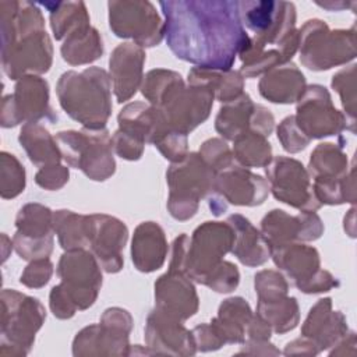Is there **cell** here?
<instances>
[{
    "label": "cell",
    "instance_id": "cell-28",
    "mask_svg": "<svg viewBox=\"0 0 357 357\" xmlns=\"http://www.w3.org/2000/svg\"><path fill=\"white\" fill-rule=\"evenodd\" d=\"M275 265L284 272L290 282L298 287L321 269L319 252L303 243H290L271 250Z\"/></svg>",
    "mask_w": 357,
    "mask_h": 357
},
{
    "label": "cell",
    "instance_id": "cell-35",
    "mask_svg": "<svg viewBox=\"0 0 357 357\" xmlns=\"http://www.w3.org/2000/svg\"><path fill=\"white\" fill-rule=\"evenodd\" d=\"M49 11V21L56 40L66 39L74 29L89 24V14L84 1H45L38 3Z\"/></svg>",
    "mask_w": 357,
    "mask_h": 357
},
{
    "label": "cell",
    "instance_id": "cell-30",
    "mask_svg": "<svg viewBox=\"0 0 357 357\" xmlns=\"http://www.w3.org/2000/svg\"><path fill=\"white\" fill-rule=\"evenodd\" d=\"M252 315L250 304L243 297H230L219 305L218 317L211 321V326L223 344L244 343Z\"/></svg>",
    "mask_w": 357,
    "mask_h": 357
},
{
    "label": "cell",
    "instance_id": "cell-6",
    "mask_svg": "<svg viewBox=\"0 0 357 357\" xmlns=\"http://www.w3.org/2000/svg\"><path fill=\"white\" fill-rule=\"evenodd\" d=\"M300 61L308 70L325 71L356 57V26L331 29L322 20L312 18L298 29Z\"/></svg>",
    "mask_w": 357,
    "mask_h": 357
},
{
    "label": "cell",
    "instance_id": "cell-41",
    "mask_svg": "<svg viewBox=\"0 0 357 357\" xmlns=\"http://www.w3.org/2000/svg\"><path fill=\"white\" fill-rule=\"evenodd\" d=\"M198 153L215 173H219V172L237 163L233 156L231 149L229 148L226 141H223L220 138L206 139L201 145Z\"/></svg>",
    "mask_w": 357,
    "mask_h": 357
},
{
    "label": "cell",
    "instance_id": "cell-48",
    "mask_svg": "<svg viewBox=\"0 0 357 357\" xmlns=\"http://www.w3.org/2000/svg\"><path fill=\"white\" fill-rule=\"evenodd\" d=\"M339 280L335 278L329 271L319 269L317 271L307 282H304L301 286L297 289L305 294H312V293H324L329 291L335 287H339Z\"/></svg>",
    "mask_w": 357,
    "mask_h": 357
},
{
    "label": "cell",
    "instance_id": "cell-44",
    "mask_svg": "<svg viewBox=\"0 0 357 357\" xmlns=\"http://www.w3.org/2000/svg\"><path fill=\"white\" fill-rule=\"evenodd\" d=\"M240 282V272L237 266L229 261H222L218 268L209 275L205 282V286L212 289L216 293H230L233 291Z\"/></svg>",
    "mask_w": 357,
    "mask_h": 357
},
{
    "label": "cell",
    "instance_id": "cell-36",
    "mask_svg": "<svg viewBox=\"0 0 357 357\" xmlns=\"http://www.w3.org/2000/svg\"><path fill=\"white\" fill-rule=\"evenodd\" d=\"M231 152L236 162L247 169L265 167L272 160V146L268 137L251 130L233 139Z\"/></svg>",
    "mask_w": 357,
    "mask_h": 357
},
{
    "label": "cell",
    "instance_id": "cell-18",
    "mask_svg": "<svg viewBox=\"0 0 357 357\" xmlns=\"http://www.w3.org/2000/svg\"><path fill=\"white\" fill-rule=\"evenodd\" d=\"M15 252L25 261L49 258L53 251V212L38 202L24 205L15 218Z\"/></svg>",
    "mask_w": 357,
    "mask_h": 357
},
{
    "label": "cell",
    "instance_id": "cell-16",
    "mask_svg": "<svg viewBox=\"0 0 357 357\" xmlns=\"http://www.w3.org/2000/svg\"><path fill=\"white\" fill-rule=\"evenodd\" d=\"M40 120L57 121V114L49 103V84L39 75H25L17 81L14 93L3 98L0 123L8 128Z\"/></svg>",
    "mask_w": 357,
    "mask_h": 357
},
{
    "label": "cell",
    "instance_id": "cell-9",
    "mask_svg": "<svg viewBox=\"0 0 357 357\" xmlns=\"http://www.w3.org/2000/svg\"><path fill=\"white\" fill-rule=\"evenodd\" d=\"M234 233L227 222H204L191 234L180 272L205 284L209 275L231 251Z\"/></svg>",
    "mask_w": 357,
    "mask_h": 357
},
{
    "label": "cell",
    "instance_id": "cell-31",
    "mask_svg": "<svg viewBox=\"0 0 357 357\" xmlns=\"http://www.w3.org/2000/svg\"><path fill=\"white\" fill-rule=\"evenodd\" d=\"M18 141L29 160L38 167L57 165L63 159L56 138L39 123H25L21 127Z\"/></svg>",
    "mask_w": 357,
    "mask_h": 357
},
{
    "label": "cell",
    "instance_id": "cell-15",
    "mask_svg": "<svg viewBox=\"0 0 357 357\" xmlns=\"http://www.w3.org/2000/svg\"><path fill=\"white\" fill-rule=\"evenodd\" d=\"M131 328L132 318L128 311L120 307L107 308L99 324L85 326L77 333L73 342V354H128V335Z\"/></svg>",
    "mask_w": 357,
    "mask_h": 357
},
{
    "label": "cell",
    "instance_id": "cell-7",
    "mask_svg": "<svg viewBox=\"0 0 357 357\" xmlns=\"http://www.w3.org/2000/svg\"><path fill=\"white\" fill-rule=\"evenodd\" d=\"M343 146L322 142L311 153L307 172L314 178L312 190L317 199L326 205L356 202L354 165L350 166Z\"/></svg>",
    "mask_w": 357,
    "mask_h": 357
},
{
    "label": "cell",
    "instance_id": "cell-27",
    "mask_svg": "<svg viewBox=\"0 0 357 357\" xmlns=\"http://www.w3.org/2000/svg\"><path fill=\"white\" fill-rule=\"evenodd\" d=\"M305 77L291 61L280 64L262 75L258 91L272 103L290 105L298 100L305 89Z\"/></svg>",
    "mask_w": 357,
    "mask_h": 357
},
{
    "label": "cell",
    "instance_id": "cell-34",
    "mask_svg": "<svg viewBox=\"0 0 357 357\" xmlns=\"http://www.w3.org/2000/svg\"><path fill=\"white\" fill-rule=\"evenodd\" d=\"M255 103L248 93H241L234 100L223 103L215 119V130L225 139L233 141L250 127Z\"/></svg>",
    "mask_w": 357,
    "mask_h": 357
},
{
    "label": "cell",
    "instance_id": "cell-8",
    "mask_svg": "<svg viewBox=\"0 0 357 357\" xmlns=\"http://www.w3.org/2000/svg\"><path fill=\"white\" fill-rule=\"evenodd\" d=\"M56 141L68 166L79 169L95 181H105L116 172L113 141L106 128L60 131Z\"/></svg>",
    "mask_w": 357,
    "mask_h": 357
},
{
    "label": "cell",
    "instance_id": "cell-14",
    "mask_svg": "<svg viewBox=\"0 0 357 357\" xmlns=\"http://www.w3.org/2000/svg\"><path fill=\"white\" fill-rule=\"evenodd\" d=\"M59 286L78 311L89 308L102 287V271L98 259L85 248L67 250L59 261Z\"/></svg>",
    "mask_w": 357,
    "mask_h": 357
},
{
    "label": "cell",
    "instance_id": "cell-26",
    "mask_svg": "<svg viewBox=\"0 0 357 357\" xmlns=\"http://www.w3.org/2000/svg\"><path fill=\"white\" fill-rule=\"evenodd\" d=\"M167 257V240L155 222L139 223L131 241V259L139 272H153L163 266Z\"/></svg>",
    "mask_w": 357,
    "mask_h": 357
},
{
    "label": "cell",
    "instance_id": "cell-13",
    "mask_svg": "<svg viewBox=\"0 0 357 357\" xmlns=\"http://www.w3.org/2000/svg\"><path fill=\"white\" fill-rule=\"evenodd\" d=\"M294 120L310 139L332 135H337L342 139L340 134L344 130H349L351 134L356 132L347 117L333 106L329 91L319 84L305 86L297 100Z\"/></svg>",
    "mask_w": 357,
    "mask_h": 357
},
{
    "label": "cell",
    "instance_id": "cell-38",
    "mask_svg": "<svg viewBox=\"0 0 357 357\" xmlns=\"http://www.w3.org/2000/svg\"><path fill=\"white\" fill-rule=\"evenodd\" d=\"M53 230L57 234L61 248L66 251L88 247L86 215L59 209L53 212Z\"/></svg>",
    "mask_w": 357,
    "mask_h": 357
},
{
    "label": "cell",
    "instance_id": "cell-20",
    "mask_svg": "<svg viewBox=\"0 0 357 357\" xmlns=\"http://www.w3.org/2000/svg\"><path fill=\"white\" fill-rule=\"evenodd\" d=\"M259 231L269 250H273L290 243L318 240L324 233V223L315 212L301 211L293 216L282 209H272L262 218Z\"/></svg>",
    "mask_w": 357,
    "mask_h": 357
},
{
    "label": "cell",
    "instance_id": "cell-4",
    "mask_svg": "<svg viewBox=\"0 0 357 357\" xmlns=\"http://www.w3.org/2000/svg\"><path fill=\"white\" fill-rule=\"evenodd\" d=\"M238 14L244 29L254 33L243 50L258 52L268 47H278L286 61L293 59L298 49L297 14L293 3L243 0L238 1Z\"/></svg>",
    "mask_w": 357,
    "mask_h": 357
},
{
    "label": "cell",
    "instance_id": "cell-49",
    "mask_svg": "<svg viewBox=\"0 0 357 357\" xmlns=\"http://www.w3.org/2000/svg\"><path fill=\"white\" fill-rule=\"evenodd\" d=\"M273 128H275V117L271 113V110L262 105H255L254 112L251 114L248 130L259 132L265 137H269Z\"/></svg>",
    "mask_w": 357,
    "mask_h": 357
},
{
    "label": "cell",
    "instance_id": "cell-3",
    "mask_svg": "<svg viewBox=\"0 0 357 357\" xmlns=\"http://www.w3.org/2000/svg\"><path fill=\"white\" fill-rule=\"evenodd\" d=\"M56 93L61 109L84 128L103 130L112 114V81L100 67L60 75Z\"/></svg>",
    "mask_w": 357,
    "mask_h": 357
},
{
    "label": "cell",
    "instance_id": "cell-46",
    "mask_svg": "<svg viewBox=\"0 0 357 357\" xmlns=\"http://www.w3.org/2000/svg\"><path fill=\"white\" fill-rule=\"evenodd\" d=\"M112 141L113 151L126 160H138L144 153L145 142L128 132L121 131L120 128H117V131L113 134Z\"/></svg>",
    "mask_w": 357,
    "mask_h": 357
},
{
    "label": "cell",
    "instance_id": "cell-22",
    "mask_svg": "<svg viewBox=\"0 0 357 357\" xmlns=\"http://www.w3.org/2000/svg\"><path fill=\"white\" fill-rule=\"evenodd\" d=\"M183 321L170 314L153 308L145 325V340L152 353L192 356L197 351L191 331L185 329Z\"/></svg>",
    "mask_w": 357,
    "mask_h": 357
},
{
    "label": "cell",
    "instance_id": "cell-24",
    "mask_svg": "<svg viewBox=\"0 0 357 357\" xmlns=\"http://www.w3.org/2000/svg\"><path fill=\"white\" fill-rule=\"evenodd\" d=\"M155 307L185 321L198 311L199 300L192 280L180 271L167 269L155 282Z\"/></svg>",
    "mask_w": 357,
    "mask_h": 357
},
{
    "label": "cell",
    "instance_id": "cell-43",
    "mask_svg": "<svg viewBox=\"0 0 357 357\" xmlns=\"http://www.w3.org/2000/svg\"><path fill=\"white\" fill-rule=\"evenodd\" d=\"M278 139L280 141L284 151L290 153H297L307 148L310 144V138L304 135V132L298 128L294 116H287L278 126Z\"/></svg>",
    "mask_w": 357,
    "mask_h": 357
},
{
    "label": "cell",
    "instance_id": "cell-32",
    "mask_svg": "<svg viewBox=\"0 0 357 357\" xmlns=\"http://www.w3.org/2000/svg\"><path fill=\"white\" fill-rule=\"evenodd\" d=\"M60 52L63 60L71 66L89 64L103 54V40L91 24L82 25L66 36Z\"/></svg>",
    "mask_w": 357,
    "mask_h": 357
},
{
    "label": "cell",
    "instance_id": "cell-25",
    "mask_svg": "<svg viewBox=\"0 0 357 357\" xmlns=\"http://www.w3.org/2000/svg\"><path fill=\"white\" fill-rule=\"evenodd\" d=\"M347 332L346 317L340 311L332 310V300L329 297L318 300L311 307L301 326V335L310 339L318 351L336 346Z\"/></svg>",
    "mask_w": 357,
    "mask_h": 357
},
{
    "label": "cell",
    "instance_id": "cell-47",
    "mask_svg": "<svg viewBox=\"0 0 357 357\" xmlns=\"http://www.w3.org/2000/svg\"><path fill=\"white\" fill-rule=\"evenodd\" d=\"M68 169L60 163L57 165H49L39 167L38 173L35 174V181L39 187L54 191L60 190L67 181H68Z\"/></svg>",
    "mask_w": 357,
    "mask_h": 357
},
{
    "label": "cell",
    "instance_id": "cell-19",
    "mask_svg": "<svg viewBox=\"0 0 357 357\" xmlns=\"http://www.w3.org/2000/svg\"><path fill=\"white\" fill-rule=\"evenodd\" d=\"M86 237L91 252L107 273H117L123 268V250L128 238V229L120 219L106 213L86 215Z\"/></svg>",
    "mask_w": 357,
    "mask_h": 357
},
{
    "label": "cell",
    "instance_id": "cell-11",
    "mask_svg": "<svg viewBox=\"0 0 357 357\" xmlns=\"http://www.w3.org/2000/svg\"><path fill=\"white\" fill-rule=\"evenodd\" d=\"M215 96L202 85H185L181 75L166 89L155 107L172 131L188 135L211 114Z\"/></svg>",
    "mask_w": 357,
    "mask_h": 357
},
{
    "label": "cell",
    "instance_id": "cell-1",
    "mask_svg": "<svg viewBox=\"0 0 357 357\" xmlns=\"http://www.w3.org/2000/svg\"><path fill=\"white\" fill-rule=\"evenodd\" d=\"M159 6L169 49L195 67L229 71L236 56L250 43L238 1L167 0L159 1Z\"/></svg>",
    "mask_w": 357,
    "mask_h": 357
},
{
    "label": "cell",
    "instance_id": "cell-29",
    "mask_svg": "<svg viewBox=\"0 0 357 357\" xmlns=\"http://www.w3.org/2000/svg\"><path fill=\"white\" fill-rule=\"evenodd\" d=\"M234 233L231 254L245 266H259L271 258V250L262 233L243 215H230L226 220Z\"/></svg>",
    "mask_w": 357,
    "mask_h": 357
},
{
    "label": "cell",
    "instance_id": "cell-51",
    "mask_svg": "<svg viewBox=\"0 0 357 357\" xmlns=\"http://www.w3.org/2000/svg\"><path fill=\"white\" fill-rule=\"evenodd\" d=\"M344 230L350 237H356V225H354V208L349 211L344 216Z\"/></svg>",
    "mask_w": 357,
    "mask_h": 357
},
{
    "label": "cell",
    "instance_id": "cell-45",
    "mask_svg": "<svg viewBox=\"0 0 357 357\" xmlns=\"http://www.w3.org/2000/svg\"><path fill=\"white\" fill-rule=\"evenodd\" d=\"M53 275V264L49 258H39L29 261L24 272L21 273L20 282L31 289L43 287Z\"/></svg>",
    "mask_w": 357,
    "mask_h": 357
},
{
    "label": "cell",
    "instance_id": "cell-39",
    "mask_svg": "<svg viewBox=\"0 0 357 357\" xmlns=\"http://www.w3.org/2000/svg\"><path fill=\"white\" fill-rule=\"evenodd\" d=\"M25 188V169L20 160L8 153H0V194L3 199L15 198Z\"/></svg>",
    "mask_w": 357,
    "mask_h": 357
},
{
    "label": "cell",
    "instance_id": "cell-17",
    "mask_svg": "<svg viewBox=\"0 0 357 357\" xmlns=\"http://www.w3.org/2000/svg\"><path fill=\"white\" fill-rule=\"evenodd\" d=\"M269 191L276 199L300 211L315 212L321 208L311 177L301 162L287 156H276L265 166Z\"/></svg>",
    "mask_w": 357,
    "mask_h": 357
},
{
    "label": "cell",
    "instance_id": "cell-40",
    "mask_svg": "<svg viewBox=\"0 0 357 357\" xmlns=\"http://www.w3.org/2000/svg\"><path fill=\"white\" fill-rule=\"evenodd\" d=\"M356 64H350L337 71L332 77V88L340 96L343 114L347 117L350 126H356Z\"/></svg>",
    "mask_w": 357,
    "mask_h": 357
},
{
    "label": "cell",
    "instance_id": "cell-21",
    "mask_svg": "<svg viewBox=\"0 0 357 357\" xmlns=\"http://www.w3.org/2000/svg\"><path fill=\"white\" fill-rule=\"evenodd\" d=\"M213 192L220 195L227 204L257 206L266 199L269 184L262 176L236 163L216 173Z\"/></svg>",
    "mask_w": 357,
    "mask_h": 357
},
{
    "label": "cell",
    "instance_id": "cell-2",
    "mask_svg": "<svg viewBox=\"0 0 357 357\" xmlns=\"http://www.w3.org/2000/svg\"><path fill=\"white\" fill-rule=\"evenodd\" d=\"M1 66L4 74L18 81L25 75L47 73L53 60L52 40L45 29L43 14L32 7L0 4Z\"/></svg>",
    "mask_w": 357,
    "mask_h": 357
},
{
    "label": "cell",
    "instance_id": "cell-5",
    "mask_svg": "<svg viewBox=\"0 0 357 357\" xmlns=\"http://www.w3.org/2000/svg\"><path fill=\"white\" fill-rule=\"evenodd\" d=\"M215 177L216 173L198 152H188L181 160L173 162L166 172L169 213L177 220L191 219L198 211L199 201L213 194Z\"/></svg>",
    "mask_w": 357,
    "mask_h": 357
},
{
    "label": "cell",
    "instance_id": "cell-42",
    "mask_svg": "<svg viewBox=\"0 0 357 357\" xmlns=\"http://www.w3.org/2000/svg\"><path fill=\"white\" fill-rule=\"evenodd\" d=\"M254 287L258 300H272L287 296L289 283L280 272L264 269L255 275Z\"/></svg>",
    "mask_w": 357,
    "mask_h": 357
},
{
    "label": "cell",
    "instance_id": "cell-37",
    "mask_svg": "<svg viewBox=\"0 0 357 357\" xmlns=\"http://www.w3.org/2000/svg\"><path fill=\"white\" fill-rule=\"evenodd\" d=\"M257 315L276 333H284L294 329L300 318L297 300L289 296L272 300H258Z\"/></svg>",
    "mask_w": 357,
    "mask_h": 357
},
{
    "label": "cell",
    "instance_id": "cell-33",
    "mask_svg": "<svg viewBox=\"0 0 357 357\" xmlns=\"http://www.w3.org/2000/svg\"><path fill=\"white\" fill-rule=\"evenodd\" d=\"M190 85H202L212 91L215 99L222 103L234 100L244 93V77L240 71L211 70L192 67L188 73Z\"/></svg>",
    "mask_w": 357,
    "mask_h": 357
},
{
    "label": "cell",
    "instance_id": "cell-50",
    "mask_svg": "<svg viewBox=\"0 0 357 357\" xmlns=\"http://www.w3.org/2000/svg\"><path fill=\"white\" fill-rule=\"evenodd\" d=\"M315 4L328 10V11H342L344 8L354 10L357 3L356 1H343V0H336V1L329 0V1H315Z\"/></svg>",
    "mask_w": 357,
    "mask_h": 357
},
{
    "label": "cell",
    "instance_id": "cell-10",
    "mask_svg": "<svg viewBox=\"0 0 357 357\" xmlns=\"http://www.w3.org/2000/svg\"><path fill=\"white\" fill-rule=\"evenodd\" d=\"M46 319L42 303L13 289L1 291V349L13 346V354H26L35 333Z\"/></svg>",
    "mask_w": 357,
    "mask_h": 357
},
{
    "label": "cell",
    "instance_id": "cell-23",
    "mask_svg": "<svg viewBox=\"0 0 357 357\" xmlns=\"http://www.w3.org/2000/svg\"><path fill=\"white\" fill-rule=\"evenodd\" d=\"M145 59V50L134 42L120 43L112 52L109 77L119 103L130 100L141 88Z\"/></svg>",
    "mask_w": 357,
    "mask_h": 357
},
{
    "label": "cell",
    "instance_id": "cell-12",
    "mask_svg": "<svg viewBox=\"0 0 357 357\" xmlns=\"http://www.w3.org/2000/svg\"><path fill=\"white\" fill-rule=\"evenodd\" d=\"M107 11L112 32L132 39L142 49L156 46L165 38V21L148 0H112Z\"/></svg>",
    "mask_w": 357,
    "mask_h": 357
}]
</instances>
